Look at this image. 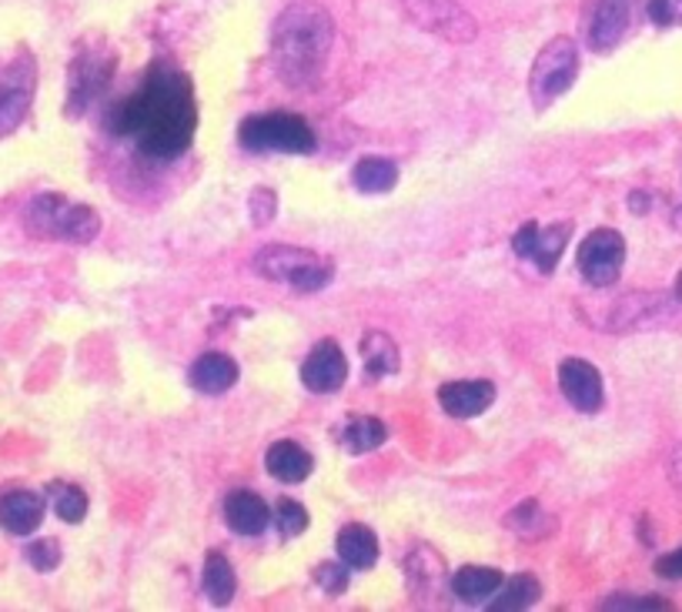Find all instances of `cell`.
<instances>
[{
	"label": "cell",
	"mask_w": 682,
	"mask_h": 612,
	"mask_svg": "<svg viewBox=\"0 0 682 612\" xmlns=\"http://www.w3.org/2000/svg\"><path fill=\"white\" fill-rule=\"evenodd\" d=\"M335 545H338V559H342L348 569H355V572L372 569V565L378 562V552H382L375 532H372L368 525H362V522L345 525V529L338 532Z\"/></svg>",
	"instance_id": "obj_19"
},
{
	"label": "cell",
	"mask_w": 682,
	"mask_h": 612,
	"mask_svg": "<svg viewBox=\"0 0 682 612\" xmlns=\"http://www.w3.org/2000/svg\"><path fill=\"white\" fill-rule=\"evenodd\" d=\"M248 208H251V221H255V228H261V225H268V221L275 218V211H278V198H275L271 188H255Z\"/></svg>",
	"instance_id": "obj_34"
},
{
	"label": "cell",
	"mask_w": 682,
	"mask_h": 612,
	"mask_svg": "<svg viewBox=\"0 0 682 612\" xmlns=\"http://www.w3.org/2000/svg\"><path fill=\"white\" fill-rule=\"evenodd\" d=\"M655 572H659L662 579H682V545L672 549V552H665V555L655 562Z\"/></svg>",
	"instance_id": "obj_36"
},
{
	"label": "cell",
	"mask_w": 682,
	"mask_h": 612,
	"mask_svg": "<svg viewBox=\"0 0 682 612\" xmlns=\"http://www.w3.org/2000/svg\"><path fill=\"white\" fill-rule=\"evenodd\" d=\"M115 65H118V58L105 41L81 45L78 58L71 61V101H68L71 118H81L101 98V91L115 78Z\"/></svg>",
	"instance_id": "obj_7"
},
{
	"label": "cell",
	"mask_w": 682,
	"mask_h": 612,
	"mask_svg": "<svg viewBox=\"0 0 682 612\" xmlns=\"http://www.w3.org/2000/svg\"><path fill=\"white\" fill-rule=\"evenodd\" d=\"M352 181L358 191L365 195H385L398 185V165L388 161V158H378V155H368L355 165L352 171Z\"/></svg>",
	"instance_id": "obj_26"
},
{
	"label": "cell",
	"mask_w": 682,
	"mask_h": 612,
	"mask_svg": "<svg viewBox=\"0 0 682 612\" xmlns=\"http://www.w3.org/2000/svg\"><path fill=\"white\" fill-rule=\"evenodd\" d=\"M675 295L682 298V278H679V285H675Z\"/></svg>",
	"instance_id": "obj_38"
},
{
	"label": "cell",
	"mask_w": 682,
	"mask_h": 612,
	"mask_svg": "<svg viewBox=\"0 0 682 612\" xmlns=\"http://www.w3.org/2000/svg\"><path fill=\"white\" fill-rule=\"evenodd\" d=\"M34 98V61L28 55L0 68V138L21 128Z\"/></svg>",
	"instance_id": "obj_10"
},
{
	"label": "cell",
	"mask_w": 682,
	"mask_h": 612,
	"mask_svg": "<svg viewBox=\"0 0 682 612\" xmlns=\"http://www.w3.org/2000/svg\"><path fill=\"white\" fill-rule=\"evenodd\" d=\"M569 238H572V221H559V225H548V228H542V225H535V221H525V225L515 231L512 248H515L518 258L532 261L538 272L548 275V272H555V265H559V258H562Z\"/></svg>",
	"instance_id": "obj_11"
},
{
	"label": "cell",
	"mask_w": 682,
	"mask_h": 612,
	"mask_svg": "<svg viewBox=\"0 0 682 612\" xmlns=\"http://www.w3.org/2000/svg\"><path fill=\"white\" fill-rule=\"evenodd\" d=\"M28 559L38 572H51L61 565V542L58 539H34L28 545Z\"/></svg>",
	"instance_id": "obj_31"
},
{
	"label": "cell",
	"mask_w": 682,
	"mask_h": 612,
	"mask_svg": "<svg viewBox=\"0 0 682 612\" xmlns=\"http://www.w3.org/2000/svg\"><path fill=\"white\" fill-rule=\"evenodd\" d=\"M238 141L245 151H281V155H312L318 148V138L312 125L288 111L271 115H251L238 128Z\"/></svg>",
	"instance_id": "obj_4"
},
{
	"label": "cell",
	"mask_w": 682,
	"mask_h": 612,
	"mask_svg": "<svg viewBox=\"0 0 682 612\" xmlns=\"http://www.w3.org/2000/svg\"><path fill=\"white\" fill-rule=\"evenodd\" d=\"M265 465H268V472L278 478V482H288V485H295V482H305L308 475H312V468H315V458L298 445V442H291V438H281V442H275L271 448H268V455H265Z\"/></svg>",
	"instance_id": "obj_20"
},
{
	"label": "cell",
	"mask_w": 682,
	"mask_h": 612,
	"mask_svg": "<svg viewBox=\"0 0 682 612\" xmlns=\"http://www.w3.org/2000/svg\"><path fill=\"white\" fill-rule=\"evenodd\" d=\"M362 358H365V375L368 378H385L402 368L398 345L385 332H368L362 338Z\"/></svg>",
	"instance_id": "obj_25"
},
{
	"label": "cell",
	"mask_w": 682,
	"mask_h": 612,
	"mask_svg": "<svg viewBox=\"0 0 682 612\" xmlns=\"http://www.w3.org/2000/svg\"><path fill=\"white\" fill-rule=\"evenodd\" d=\"M48 492H51V505H55V512H58L65 522H71V525L85 522V515H88V495H85L81 485L55 482Z\"/></svg>",
	"instance_id": "obj_28"
},
{
	"label": "cell",
	"mask_w": 682,
	"mask_h": 612,
	"mask_svg": "<svg viewBox=\"0 0 682 612\" xmlns=\"http://www.w3.org/2000/svg\"><path fill=\"white\" fill-rule=\"evenodd\" d=\"M205 592L215 605H228L238 592V579L231 562L225 559V552H208L205 555Z\"/></svg>",
	"instance_id": "obj_27"
},
{
	"label": "cell",
	"mask_w": 682,
	"mask_h": 612,
	"mask_svg": "<svg viewBox=\"0 0 682 612\" xmlns=\"http://www.w3.org/2000/svg\"><path fill=\"white\" fill-rule=\"evenodd\" d=\"M538 595H542L538 579H535V575H528V572H522V575L502 579V585H498V592L492 595L488 609H492V612H518V609L535 605V602H538Z\"/></svg>",
	"instance_id": "obj_24"
},
{
	"label": "cell",
	"mask_w": 682,
	"mask_h": 612,
	"mask_svg": "<svg viewBox=\"0 0 682 612\" xmlns=\"http://www.w3.org/2000/svg\"><path fill=\"white\" fill-rule=\"evenodd\" d=\"M24 225L38 238H58V241H68V245H88L101 231V218H98L95 208L68 201L65 195H55V191L38 195L28 205Z\"/></svg>",
	"instance_id": "obj_3"
},
{
	"label": "cell",
	"mask_w": 682,
	"mask_h": 612,
	"mask_svg": "<svg viewBox=\"0 0 682 612\" xmlns=\"http://www.w3.org/2000/svg\"><path fill=\"white\" fill-rule=\"evenodd\" d=\"M508 525H512L515 532H522V535L535 539V535H545V532L552 529V519H548V515L538 509V502H535V499H528V502H518V505L512 509Z\"/></svg>",
	"instance_id": "obj_29"
},
{
	"label": "cell",
	"mask_w": 682,
	"mask_h": 612,
	"mask_svg": "<svg viewBox=\"0 0 682 612\" xmlns=\"http://www.w3.org/2000/svg\"><path fill=\"white\" fill-rule=\"evenodd\" d=\"M579 78V48L572 38H552L532 61L528 71V98L535 111L555 105Z\"/></svg>",
	"instance_id": "obj_6"
},
{
	"label": "cell",
	"mask_w": 682,
	"mask_h": 612,
	"mask_svg": "<svg viewBox=\"0 0 682 612\" xmlns=\"http://www.w3.org/2000/svg\"><path fill=\"white\" fill-rule=\"evenodd\" d=\"M188 382L205 395H221L238 382V365H235V358H228L221 352H208L191 365Z\"/></svg>",
	"instance_id": "obj_18"
},
{
	"label": "cell",
	"mask_w": 682,
	"mask_h": 612,
	"mask_svg": "<svg viewBox=\"0 0 682 612\" xmlns=\"http://www.w3.org/2000/svg\"><path fill=\"white\" fill-rule=\"evenodd\" d=\"M388 438V428L382 418L375 415H355L348 418L342 428H338V442L352 452V455H365V452H375L378 445H385Z\"/></svg>",
	"instance_id": "obj_23"
},
{
	"label": "cell",
	"mask_w": 682,
	"mask_h": 612,
	"mask_svg": "<svg viewBox=\"0 0 682 612\" xmlns=\"http://www.w3.org/2000/svg\"><path fill=\"white\" fill-rule=\"evenodd\" d=\"M225 522L238 532V535H261L271 522V509L258 492L238 488L225 499Z\"/></svg>",
	"instance_id": "obj_17"
},
{
	"label": "cell",
	"mask_w": 682,
	"mask_h": 612,
	"mask_svg": "<svg viewBox=\"0 0 682 612\" xmlns=\"http://www.w3.org/2000/svg\"><path fill=\"white\" fill-rule=\"evenodd\" d=\"M645 11L655 28H682V0H645Z\"/></svg>",
	"instance_id": "obj_32"
},
{
	"label": "cell",
	"mask_w": 682,
	"mask_h": 612,
	"mask_svg": "<svg viewBox=\"0 0 682 612\" xmlns=\"http://www.w3.org/2000/svg\"><path fill=\"white\" fill-rule=\"evenodd\" d=\"M345 378H348V362H345V355H342V345L332 342V338H322V342L308 352V358H305V365H302V382H305V388H308V392H318V395H332V392H338V388L345 385Z\"/></svg>",
	"instance_id": "obj_13"
},
{
	"label": "cell",
	"mask_w": 682,
	"mask_h": 612,
	"mask_svg": "<svg viewBox=\"0 0 682 612\" xmlns=\"http://www.w3.org/2000/svg\"><path fill=\"white\" fill-rule=\"evenodd\" d=\"M275 519H278V529H281V535L285 539H295V535H302L305 529H308V512H305V505L302 502H295V499H281L278 502V509H275Z\"/></svg>",
	"instance_id": "obj_30"
},
{
	"label": "cell",
	"mask_w": 682,
	"mask_h": 612,
	"mask_svg": "<svg viewBox=\"0 0 682 612\" xmlns=\"http://www.w3.org/2000/svg\"><path fill=\"white\" fill-rule=\"evenodd\" d=\"M665 472H669V482H672L675 488H682V445H675V448L669 452Z\"/></svg>",
	"instance_id": "obj_37"
},
{
	"label": "cell",
	"mask_w": 682,
	"mask_h": 612,
	"mask_svg": "<svg viewBox=\"0 0 682 612\" xmlns=\"http://www.w3.org/2000/svg\"><path fill=\"white\" fill-rule=\"evenodd\" d=\"M402 8L422 31L448 45H468L478 38V21L458 4V0H402Z\"/></svg>",
	"instance_id": "obj_8"
},
{
	"label": "cell",
	"mask_w": 682,
	"mask_h": 612,
	"mask_svg": "<svg viewBox=\"0 0 682 612\" xmlns=\"http://www.w3.org/2000/svg\"><path fill=\"white\" fill-rule=\"evenodd\" d=\"M255 272L268 282L291 285L298 292H322L332 282V261L298 245H268L255 255Z\"/></svg>",
	"instance_id": "obj_5"
},
{
	"label": "cell",
	"mask_w": 682,
	"mask_h": 612,
	"mask_svg": "<svg viewBox=\"0 0 682 612\" xmlns=\"http://www.w3.org/2000/svg\"><path fill=\"white\" fill-rule=\"evenodd\" d=\"M625 265V238L615 228H595L579 245V272L592 288H612Z\"/></svg>",
	"instance_id": "obj_9"
},
{
	"label": "cell",
	"mask_w": 682,
	"mask_h": 612,
	"mask_svg": "<svg viewBox=\"0 0 682 612\" xmlns=\"http://www.w3.org/2000/svg\"><path fill=\"white\" fill-rule=\"evenodd\" d=\"M405 575H408V585L415 595L422 592H432V589H442L445 582V562L442 555L432 549V545H415L405 559Z\"/></svg>",
	"instance_id": "obj_21"
},
{
	"label": "cell",
	"mask_w": 682,
	"mask_h": 612,
	"mask_svg": "<svg viewBox=\"0 0 682 612\" xmlns=\"http://www.w3.org/2000/svg\"><path fill=\"white\" fill-rule=\"evenodd\" d=\"M629 21H632V0H599L595 11H592V21H589V48L592 51H612L622 34L629 31Z\"/></svg>",
	"instance_id": "obj_15"
},
{
	"label": "cell",
	"mask_w": 682,
	"mask_h": 612,
	"mask_svg": "<svg viewBox=\"0 0 682 612\" xmlns=\"http://www.w3.org/2000/svg\"><path fill=\"white\" fill-rule=\"evenodd\" d=\"M498 585H502V572L492 565H462L452 575V592L462 602H485L498 592Z\"/></svg>",
	"instance_id": "obj_22"
},
{
	"label": "cell",
	"mask_w": 682,
	"mask_h": 612,
	"mask_svg": "<svg viewBox=\"0 0 682 612\" xmlns=\"http://www.w3.org/2000/svg\"><path fill=\"white\" fill-rule=\"evenodd\" d=\"M602 609H672L669 599H659V595H629V592H619V595H609L602 602Z\"/></svg>",
	"instance_id": "obj_35"
},
{
	"label": "cell",
	"mask_w": 682,
	"mask_h": 612,
	"mask_svg": "<svg viewBox=\"0 0 682 612\" xmlns=\"http://www.w3.org/2000/svg\"><path fill=\"white\" fill-rule=\"evenodd\" d=\"M108 131L131 138L151 161H178L198 131V105L191 78L178 68H155L141 91L108 111Z\"/></svg>",
	"instance_id": "obj_1"
},
{
	"label": "cell",
	"mask_w": 682,
	"mask_h": 612,
	"mask_svg": "<svg viewBox=\"0 0 682 612\" xmlns=\"http://www.w3.org/2000/svg\"><path fill=\"white\" fill-rule=\"evenodd\" d=\"M45 522V499L28 488H11L0 495V529L11 535H31Z\"/></svg>",
	"instance_id": "obj_16"
},
{
	"label": "cell",
	"mask_w": 682,
	"mask_h": 612,
	"mask_svg": "<svg viewBox=\"0 0 682 612\" xmlns=\"http://www.w3.org/2000/svg\"><path fill=\"white\" fill-rule=\"evenodd\" d=\"M495 402V385L488 378H462V382H445L438 388V405L452 418H475L488 412Z\"/></svg>",
	"instance_id": "obj_14"
},
{
	"label": "cell",
	"mask_w": 682,
	"mask_h": 612,
	"mask_svg": "<svg viewBox=\"0 0 682 612\" xmlns=\"http://www.w3.org/2000/svg\"><path fill=\"white\" fill-rule=\"evenodd\" d=\"M335 21L322 4H291L271 28V65L288 88H312L332 55Z\"/></svg>",
	"instance_id": "obj_2"
},
{
	"label": "cell",
	"mask_w": 682,
	"mask_h": 612,
	"mask_svg": "<svg viewBox=\"0 0 682 612\" xmlns=\"http://www.w3.org/2000/svg\"><path fill=\"white\" fill-rule=\"evenodd\" d=\"M348 565L342 562H322L318 569H315V582L322 585V592L325 595H342L345 589H348V572H345Z\"/></svg>",
	"instance_id": "obj_33"
},
{
	"label": "cell",
	"mask_w": 682,
	"mask_h": 612,
	"mask_svg": "<svg viewBox=\"0 0 682 612\" xmlns=\"http://www.w3.org/2000/svg\"><path fill=\"white\" fill-rule=\"evenodd\" d=\"M559 388L562 395L569 398L572 408L585 412V415H595L605 402V385H602V375L592 362L585 358H565L559 365Z\"/></svg>",
	"instance_id": "obj_12"
}]
</instances>
